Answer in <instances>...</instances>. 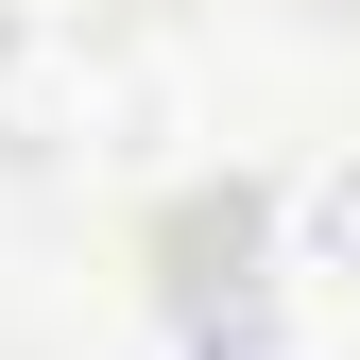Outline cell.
<instances>
[{"label": "cell", "mask_w": 360, "mask_h": 360, "mask_svg": "<svg viewBox=\"0 0 360 360\" xmlns=\"http://www.w3.org/2000/svg\"><path fill=\"white\" fill-rule=\"evenodd\" d=\"M275 275H292L309 326H360V138L309 155L292 189H275Z\"/></svg>", "instance_id": "cell-2"}, {"label": "cell", "mask_w": 360, "mask_h": 360, "mask_svg": "<svg viewBox=\"0 0 360 360\" xmlns=\"http://www.w3.org/2000/svg\"><path fill=\"white\" fill-rule=\"evenodd\" d=\"M189 138V52L138 0H0V172H155Z\"/></svg>", "instance_id": "cell-1"}, {"label": "cell", "mask_w": 360, "mask_h": 360, "mask_svg": "<svg viewBox=\"0 0 360 360\" xmlns=\"http://www.w3.org/2000/svg\"><path fill=\"white\" fill-rule=\"evenodd\" d=\"M206 360H309V343H275V326H206Z\"/></svg>", "instance_id": "cell-3"}]
</instances>
